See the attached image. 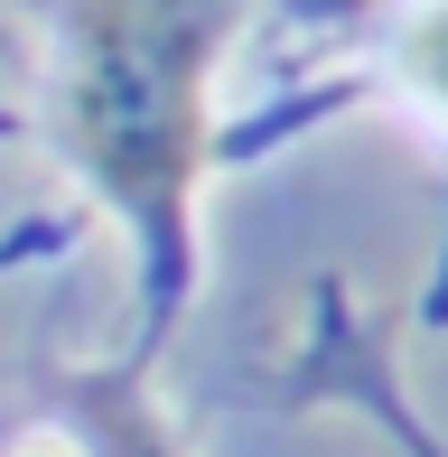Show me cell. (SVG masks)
Returning a JSON list of instances; mask_svg holds the SVG:
<instances>
[{"instance_id":"cell-3","label":"cell","mask_w":448,"mask_h":457,"mask_svg":"<svg viewBox=\"0 0 448 457\" xmlns=\"http://www.w3.org/2000/svg\"><path fill=\"white\" fill-rule=\"evenodd\" d=\"M29 457H66V448H29Z\"/></svg>"},{"instance_id":"cell-2","label":"cell","mask_w":448,"mask_h":457,"mask_svg":"<svg viewBox=\"0 0 448 457\" xmlns=\"http://www.w3.org/2000/svg\"><path fill=\"white\" fill-rule=\"evenodd\" d=\"M411 85H420V94H430L439 112H448V0H439V10L411 29Z\"/></svg>"},{"instance_id":"cell-1","label":"cell","mask_w":448,"mask_h":457,"mask_svg":"<svg viewBox=\"0 0 448 457\" xmlns=\"http://www.w3.org/2000/svg\"><path fill=\"white\" fill-rule=\"evenodd\" d=\"M215 29L224 0H85L75 19V75H66L75 159L159 243H178V205L196 178Z\"/></svg>"}]
</instances>
